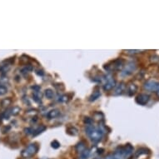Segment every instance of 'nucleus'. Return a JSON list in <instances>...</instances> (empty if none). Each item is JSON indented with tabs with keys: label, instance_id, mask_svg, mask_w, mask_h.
Instances as JSON below:
<instances>
[{
	"label": "nucleus",
	"instance_id": "nucleus-22",
	"mask_svg": "<svg viewBox=\"0 0 159 159\" xmlns=\"http://www.w3.org/2000/svg\"><path fill=\"white\" fill-rule=\"evenodd\" d=\"M8 92V88H6L4 85H0V96L4 95L6 92Z\"/></svg>",
	"mask_w": 159,
	"mask_h": 159
},
{
	"label": "nucleus",
	"instance_id": "nucleus-4",
	"mask_svg": "<svg viewBox=\"0 0 159 159\" xmlns=\"http://www.w3.org/2000/svg\"><path fill=\"white\" fill-rule=\"evenodd\" d=\"M137 69V63L134 61H130L126 64L124 67L122 68L121 72L122 76L123 77H127V76L131 75L135 70Z\"/></svg>",
	"mask_w": 159,
	"mask_h": 159
},
{
	"label": "nucleus",
	"instance_id": "nucleus-9",
	"mask_svg": "<svg viewBox=\"0 0 159 159\" xmlns=\"http://www.w3.org/2000/svg\"><path fill=\"white\" fill-rule=\"evenodd\" d=\"M14 62V59H10L5 60L0 64V73H7L10 69L12 63Z\"/></svg>",
	"mask_w": 159,
	"mask_h": 159
},
{
	"label": "nucleus",
	"instance_id": "nucleus-18",
	"mask_svg": "<svg viewBox=\"0 0 159 159\" xmlns=\"http://www.w3.org/2000/svg\"><path fill=\"white\" fill-rule=\"evenodd\" d=\"M67 133L69 135H72V136H76V135H78V129L76 128L75 127L71 126V127H69L67 128Z\"/></svg>",
	"mask_w": 159,
	"mask_h": 159
},
{
	"label": "nucleus",
	"instance_id": "nucleus-10",
	"mask_svg": "<svg viewBox=\"0 0 159 159\" xmlns=\"http://www.w3.org/2000/svg\"><path fill=\"white\" fill-rule=\"evenodd\" d=\"M124 88H125V85L124 83H120L117 85L115 86V88L113 90V95L114 96H118V95H121L122 93L124 91Z\"/></svg>",
	"mask_w": 159,
	"mask_h": 159
},
{
	"label": "nucleus",
	"instance_id": "nucleus-6",
	"mask_svg": "<svg viewBox=\"0 0 159 159\" xmlns=\"http://www.w3.org/2000/svg\"><path fill=\"white\" fill-rule=\"evenodd\" d=\"M117 149L120 151V152L123 156L124 158H129L134 152V147L130 143H127V144H126L125 146L123 147H118Z\"/></svg>",
	"mask_w": 159,
	"mask_h": 159
},
{
	"label": "nucleus",
	"instance_id": "nucleus-26",
	"mask_svg": "<svg viewBox=\"0 0 159 159\" xmlns=\"http://www.w3.org/2000/svg\"><path fill=\"white\" fill-rule=\"evenodd\" d=\"M67 100L68 99H67V97L66 95H62L59 97V101L61 103H66Z\"/></svg>",
	"mask_w": 159,
	"mask_h": 159
},
{
	"label": "nucleus",
	"instance_id": "nucleus-5",
	"mask_svg": "<svg viewBox=\"0 0 159 159\" xmlns=\"http://www.w3.org/2000/svg\"><path fill=\"white\" fill-rule=\"evenodd\" d=\"M123 60L122 59H116L113 62H112V64H108L107 66H105V69H107L108 71H119L123 68Z\"/></svg>",
	"mask_w": 159,
	"mask_h": 159
},
{
	"label": "nucleus",
	"instance_id": "nucleus-24",
	"mask_svg": "<svg viewBox=\"0 0 159 159\" xmlns=\"http://www.w3.org/2000/svg\"><path fill=\"white\" fill-rule=\"evenodd\" d=\"M51 145H52V147H53L54 149H57V148H59V147H60V143L57 140H54V141L52 142Z\"/></svg>",
	"mask_w": 159,
	"mask_h": 159
},
{
	"label": "nucleus",
	"instance_id": "nucleus-8",
	"mask_svg": "<svg viewBox=\"0 0 159 159\" xmlns=\"http://www.w3.org/2000/svg\"><path fill=\"white\" fill-rule=\"evenodd\" d=\"M149 100H150V96L147 93H140L136 97V103L142 106L147 104Z\"/></svg>",
	"mask_w": 159,
	"mask_h": 159
},
{
	"label": "nucleus",
	"instance_id": "nucleus-13",
	"mask_svg": "<svg viewBox=\"0 0 159 159\" xmlns=\"http://www.w3.org/2000/svg\"><path fill=\"white\" fill-rule=\"evenodd\" d=\"M33 97H34V100L38 103H41L42 102V94L40 90H34L33 92Z\"/></svg>",
	"mask_w": 159,
	"mask_h": 159
},
{
	"label": "nucleus",
	"instance_id": "nucleus-21",
	"mask_svg": "<svg viewBox=\"0 0 159 159\" xmlns=\"http://www.w3.org/2000/svg\"><path fill=\"white\" fill-rule=\"evenodd\" d=\"M93 118L94 119H96L97 121H103V118H104V116H103V114L100 112H97V113H94V115H93Z\"/></svg>",
	"mask_w": 159,
	"mask_h": 159
},
{
	"label": "nucleus",
	"instance_id": "nucleus-25",
	"mask_svg": "<svg viewBox=\"0 0 159 159\" xmlns=\"http://www.w3.org/2000/svg\"><path fill=\"white\" fill-rule=\"evenodd\" d=\"M10 103H11V100H10L9 98L4 99V100L2 101V107H7V106H9Z\"/></svg>",
	"mask_w": 159,
	"mask_h": 159
},
{
	"label": "nucleus",
	"instance_id": "nucleus-19",
	"mask_svg": "<svg viewBox=\"0 0 159 159\" xmlns=\"http://www.w3.org/2000/svg\"><path fill=\"white\" fill-rule=\"evenodd\" d=\"M90 156V150L88 148H86L84 152L80 153L79 159H88Z\"/></svg>",
	"mask_w": 159,
	"mask_h": 159
},
{
	"label": "nucleus",
	"instance_id": "nucleus-31",
	"mask_svg": "<svg viewBox=\"0 0 159 159\" xmlns=\"http://www.w3.org/2000/svg\"><path fill=\"white\" fill-rule=\"evenodd\" d=\"M104 159H114V158H113V154L108 155V156H107Z\"/></svg>",
	"mask_w": 159,
	"mask_h": 159
},
{
	"label": "nucleus",
	"instance_id": "nucleus-23",
	"mask_svg": "<svg viewBox=\"0 0 159 159\" xmlns=\"http://www.w3.org/2000/svg\"><path fill=\"white\" fill-rule=\"evenodd\" d=\"M19 112H20V108H18V107H14L13 108L11 109V114L12 115H17Z\"/></svg>",
	"mask_w": 159,
	"mask_h": 159
},
{
	"label": "nucleus",
	"instance_id": "nucleus-20",
	"mask_svg": "<svg viewBox=\"0 0 159 159\" xmlns=\"http://www.w3.org/2000/svg\"><path fill=\"white\" fill-rule=\"evenodd\" d=\"M44 94H45L47 98H48V99H53V97H54V92L52 89H46L45 92H44Z\"/></svg>",
	"mask_w": 159,
	"mask_h": 159
},
{
	"label": "nucleus",
	"instance_id": "nucleus-3",
	"mask_svg": "<svg viewBox=\"0 0 159 159\" xmlns=\"http://www.w3.org/2000/svg\"><path fill=\"white\" fill-rule=\"evenodd\" d=\"M103 81V89L105 91H109L116 86V81L113 76L108 74L103 77L102 82Z\"/></svg>",
	"mask_w": 159,
	"mask_h": 159
},
{
	"label": "nucleus",
	"instance_id": "nucleus-27",
	"mask_svg": "<svg viewBox=\"0 0 159 159\" xmlns=\"http://www.w3.org/2000/svg\"><path fill=\"white\" fill-rule=\"evenodd\" d=\"M84 122H85V124H86V125H88V124H91V123H92V118H90V117H85V119H84Z\"/></svg>",
	"mask_w": 159,
	"mask_h": 159
},
{
	"label": "nucleus",
	"instance_id": "nucleus-29",
	"mask_svg": "<svg viewBox=\"0 0 159 159\" xmlns=\"http://www.w3.org/2000/svg\"><path fill=\"white\" fill-rule=\"evenodd\" d=\"M142 52V50H127V53H132V54H134V53H141Z\"/></svg>",
	"mask_w": 159,
	"mask_h": 159
},
{
	"label": "nucleus",
	"instance_id": "nucleus-17",
	"mask_svg": "<svg viewBox=\"0 0 159 159\" xmlns=\"http://www.w3.org/2000/svg\"><path fill=\"white\" fill-rule=\"evenodd\" d=\"M46 130V127L44 125H40L38 127V128H36L35 130H34V133H33V136L35 137V136H38L40 133H42V132H44Z\"/></svg>",
	"mask_w": 159,
	"mask_h": 159
},
{
	"label": "nucleus",
	"instance_id": "nucleus-2",
	"mask_svg": "<svg viewBox=\"0 0 159 159\" xmlns=\"http://www.w3.org/2000/svg\"><path fill=\"white\" fill-rule=\"evenodd\" d=\"M38 150V146L37 143H31L22 152V157L23 158H29L37 153Z\"/></svg>",
	"mask_w": 159,
	"mask_h": 159
},
{
	"label": "nucleus",
	"instance_id": "nucleus-32",
	"mask_svg": "<svg viewBox=\"0 0 159 159\" xmlns=\"http://www.w3.org/2000/svg\"><path fill=\"white\" fill-rule=\"evenodd\" d=\"M156 92H157V95H158V97H159V86H158V90H157Z\"/></svg>",
	"mask_w": 159,
	"mask_h": 159
},
{
	"label": "nucleus",
	"instance_id": "nucleus-30",
	"mask_svg": "<svg viewBox=\"0 0 159 159\" xmlns=\"http://www.w3.org/2000/svg\"><path fill=\"white\" fill-rule=\"evenodd\" d=\"M36 73L38 74V75H41V76H42L43 74H44V73L42 72V70H39V69H37V70H36Z\"/></svg>",
	"mask_w": 159,
	"mask_h": 159
},
{
	"label": "nucleus",
	"instance_id": "nucleus-11",
	"mask_svg": "<svg viewBox=\"0 0 159 159\" xmlns=\"http://www.w3.org/2000/svg\"><path fill=\"white\" fill-rule=\"evenodd\" d=\"M138 91V86L135 84H130L127 86V94L128 96H133Z\"/></svg>",
	"mask_w": 159,
	"mask_h": 159
},
{
	"label": "nucleus",
	"instance_id": "nucleus-28",
	"mask_svg": "<svg viewBox=\"0 0 159 159\" xmlns=\"http://www.w3.org/2000/svg\"><path fill=\"white\" fill-rule=\"evenodd\" d=\"M24 131H25V133L27 134H33V133H34V129L32 127H28Z\"/></svg>",
	"mask_w": 159,
	"mask_h": 159
},
{
	"label": "nucleus",
	"instance_id": "nucleus-16",
	"mask_svg": "<svg viewBox=\"0 0 159 159\" xmlns=\"http://www.w3.org/2000/svg\"><path fill=\"white\" fill-rule=\"evenodd\" d=\"M101 96V92L100 90H98V89H96L95 91H93V92L92 93V95L89 97V101H91V102H93V101L97 100L99 97Z\"/></svg>",
	"mask_w": 159,
	"mask_h": 159
},
{
	"label": "nucleus",
	"instance_id": "nucleus-1",
	"mask_svg": "<svg viewBox=\"0 0 159 159\" xmlns=\"http://www.w3.org/2000/svg\"><path fill=\"white\" fill-rule=\"evenodd\" d=\"M85 132L92 142L97 143L102 140L103 134L107 132V127L101 124H99L98 127H95L92 123H91V124L86 125Z\"/></svg>",
	"mask_w": 159,
	"mask_h": 159
},
{
	"label": "nucleus",
	"instance_id": "nucleus-15",
	"mask_svg": "<svg viewBox=\"0 0 159 159\" xmlns=\"http://www.w3.org/2000/svg\"><path fill=\"white\" fill-rule=\"evenodd\" d=\"M149 153V150L146 148V147H140V148H138V151L135 152V156L138 158V157H140V156H142V155H146L148 154Z\"/></svg>",
	"mask_w": 159,
	"mask_h": 159
},
{
	"label": "nucleus",
	"instance_id": "nucleus-7",
	"mask_svg": "<svg viewBox=\"0 0 159 159\" xmlns=\"http://www.w3.org/2000/svg\"><path fill=\"white\" fill-rule=\"evenodd\" d=\"M159 83L155 81V80H147L146 83L144 84L143 87L146 89L147 91H149V92H154L157 91L158 88Z\"/></svg>",
	"mask_w": 159,
	"mask_h": 159
},
{
	"label": "nucleus",
	"instance_id": "nucleus-12",
	"mask_svg": "<svg viewBox=\"0 0 159 159\" xmlns=\"http://www.w3.org/2000/svg\"><path fill=\"white\" fill-rule=\"evenodd\" d=\"M59 114H60V111L59 109H53L47 114V117H48V119H53V118H56L57 117H59Z\"/></svg>",
	"mask_w": 159,
	"mask_h": 159
},
{
	"label": "nucleus",
	"instance_id": "nucleus-33",
	"mask_svg": "<svg viewBox=\"0 0 159 159\" xmlns=\"http://www.w3.org/2000/svg\"><path fill=\"white\" fill-rule=\"evenodd\" d=\"M94 159H102V158H94Z\"/></svg>",
	"mask_w": 159,
	"mask_h": 159
},
{
	"label": "nucleus",
	"instance_id": "nucleus-14",
	"mask_svg": "<svg viewBox=\"0 0 159 159\" xmlns=\"http://www.w3.org/2000/svg\"><path fill=\"white\" fill-rule=\"evenodd\" d=\"M75 148H76V151L78 152V153H81L82 152H84L87 147H86V143L84 142V141H81L80 142H78L77 145H76L75 147Z\"/></svg>",
	"mask_w": 159,
	"mask_h": 159
}]
</instances>
